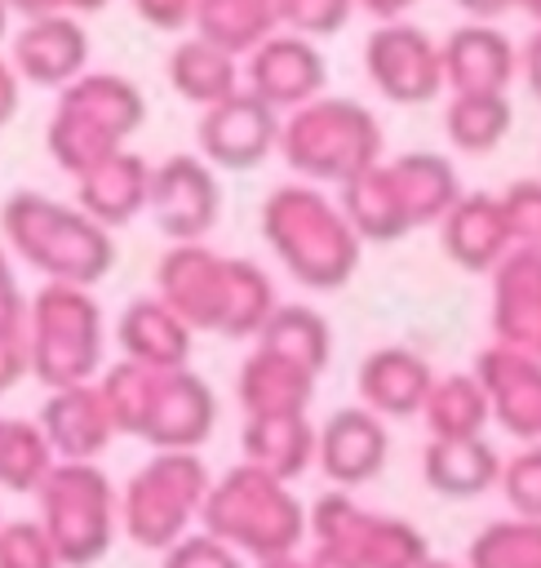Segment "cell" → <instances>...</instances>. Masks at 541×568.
I'll use <instances>...</instances> for the list:
<instances>
[{"label": "cell", "mask_w": 541, "mask_h": 568, "mask_svg": "<svg viewBox=\"0 0 541 568\" xmlns=\"http://www.w3.org/2000/svg\"><path fill=\"white\" fill-rule=\"evenodd\" d=\"M386 462V426L372 408H341L319 430V466L337 484H364Z\"/></svg>", "instance_id": "cell-25"}, {"label": "cell", "mask_w": 541, "mask_h": 568, "mask_svg": "<svg viewBox=\"0 0 541 568\" xmlns=\"http://www.w3.org/2000/svg\"><path fill=\"white\" fill-rule=\"evenodd\" d=\"M133 4L160 31H182L186 22H195V9H200V0H133Z\"/></svg>", "instance_id": "cell-43"}, {"label": "cell", "mask_w": 541, "mask_h": 568, "mask_svg": "<svg viewBox=\"0 0 541 568\" xmlns=\"http://www.w3.org/2000/svg\"><path fill=\"white\" fill-rule=\"evenodd\" d=\"M474 377L488 390L492 413L519 430V435H541V355L519 351V346H488L479 351Z\"/></svg>", "instance_id": "cell-20"}, {"label": "cell", "mask_w": 541, "mask_h": 568, "mask_svg": "<svg viewBox=\"0 0 541 568\" xmlns=\"http://www.w3.org/2000/svg\"><path fill=\"white\" fill-rule=\"evenodd\" d=\"M279 129L284 124H279L275 106H266L257 93L239 89L200 115L195 142H200V155L217 169H253L279 146Z\"/></svg>", "instance_id": "cell-13"}, {"label": "cell", "mask_w": 541, "mask_h": 568, "mask_svg": "<svg viewBox=\"0 0 541 568\" xmlns=\"http://www.w3.org/2000/svg\"><path fill=\"white\" fill-rule=\"evenodd\" d=\"M262 235L306 288H341L359 266V231L310 182H284L262 200Z\"/></svg>", "instance_id": "cell-1"}, {"label": "cell", "mask_w": 541, "mask_h": 568, "mask_svg": "<svg viewBox=\"0 0 541 568\" xmlns=\"http://www.w3.org/2000/svg\"><path fill=\"white\" fill-rule=\"evenodd\" d=\"M160 568H244L239 564V550H231L226 541H217L213 532H191L182 537L173 550L160 555Z\"/></svg>", "instance_id": "cell-42"}, {"label": "cell", "mask_w": 541, "mask_h": 568, "mask_svg": "<svg viewBox=\"0 0 541 568\" xmlns=\"http://www.w3.org/2000/svg\"><path fill=\"white\" fill-rule=\"evenodd\" d=\"M390 169H395V182H399V195H404V209H408L412 226H430V222L439 226L457 209V200L466 195L461 182H457V169L435 151L395 155Z\"/></svg>", "instance_id": "cell-30"}, {"label": "cell", "mask_w": 541, "mask_h": 568, "mask_svg": "<svg viewBox=\"0 0 541 568\" xmlns=\"http://www.w3.org/2000/svg\"><path fill=\"white\" fill-rule=\"evenodd\" d=\"M341 213L350 217L359 240H399L412 231L390 160H377L372 169H364L341 186Z\"/></svg>", "instance_id": "cell-28"}, {"label": "cell", "mask_w": 541, "mask_h": 568, "mask_svg": "<svg viewBox=\"0 0 541 568\" xmlns=\"http://www.w3.org/2000/svg\"><path fill=\"white\" fill-rule=\"evenodd\" d=\"M519 75V49L492 22H466L443 40V80L452 93H506Z\"/></svg>", "instance_id": "cell-19"}, {"label": "cell", "mask_w": 541, "mask_h": 568, "mask_svg": "<svg viewBox=\"0 0 541 568\" xmlns=\"http://www.w3.org/2000/svg\"><path fill=\"white\" fill-rule=\"evenodd\" d=\"M457 9H466L474 22H492V18H501L506 9H514V0H452Z\"/></svg>", "instance_id": "cell-47"}, {"label": "cell", "mask_w": 541, "mask_h": 568, "mask_svg": "<svg viewBox=\"0 0 541 568\" xmlns=\"http://www.w3.org/2000/svg\"><path fill=\"white\" fill-rule=\"evenodd\" d=\"M27 320H31V302L22 297L9 253L0 248V390H9L13 382H22V373H31Z\"/></svg>", "instance_id": "cell-38"}, {"label": "cell", "mask_w": 541, "mask_h": 568, "mask_svg": "<svg viewBox=\"0 0 541 568\" xmlns=\"http://www.w3.org/2000/svg\"><path fill=\"white\" fill-rule=\"evenodd\" d=\"M364 71L372 89L390 102H430L439 98L443 80V44H435L412 22H381L364 40Z\"/></svg>", "instance_id": "cell-9"}, {"label": "cell", "mask_w": 541, "mask_h": 568, "mask_svg": "<svg viewBox=\"0 0 541 568\" xmlns=\"http://www.w3.org/2000/svg\"><path fill=\"white\" fill-rule=\"evenodd\" d=\"M519 71H523V84H528V93L541 102V27L523 40V49H519Z\"/></svg>", "instance_id": "cell-45"}, {"label": "cell", "mask_w": 541, "mask_h": 568, "mask_svg": "<svg viewBox=\"0 0 541 568\" xmlns=\"http://www.w3.org/2000/svg\"><path fill=\"white\" fill-rule=\"evenodd\" d=\"M355 0H279V27L293 36H333L350 18Z\"/></svg>", "instance_id": "cell-41"}, {"label": "cell", "mask_w": 541, "mask_h": 568, "mask_svg": "<svg viewBox=\"0 0 541 568\" xmlns=\"http://www.w3.org/2000/svg\"><path fill=\"white\" fill-rule=\"evenodd\" d=\"M439 248L461 271H474V275L497 271L514 253V235H510V217H506L501 195L466 191L457 200V209L439 222Z\"/></svg>", "instance_id": "cell-16"}, {"label": "cell", "mask_w": 541, "mask_h": 568, "mask_svg": "<svg viewBox=\"0 0 541 568\" xmlns=\"http://www.w3.org/2000/svg\"><path fill=\"white\" fill-rule=\"evenodd\" d=\"M160 297L191 324L222 333L226 297H231V257L204 244H173L155 266Z\"/></svg>", "instance_id": "cell-14"}, {"label": "cell", "mask_w": 541, "mask_h": 568, "mask_svg": "<svg viewBox=\"0 0 541 568\" xmlns=\"http://www.w3.org/2000/svg\"><path fill=\"white\" fill-rule=\"evenodd\" d=\"M142 124V93L115 71H84L75 84L62 89L49 115V155L71 173L84 178L102 160L120 155L124 138Z\"/></svg>", "instance_id": "cell-4"}, {"label": "cell", "mask_w": 541, "mask_h": 568, "mask_svg": "<svg viewBox=\"0 0 541 568\" xmlns=\"http://www.w3.org/2000/svg\"><path fill=\"white\" fill-rule=\"evenodd\" d=\"M257 346L262 351H275L310 373H319L328 364V351H333V333L324 324L319 311L302 306V302H279L275 315L266 320V328L257 333Z\"/></svg>", "instance_id": "cell-33"}, {"label": "cell", "mask_w": 541, "mask_h": 568, "mask_svg": "<svg viewBox=\"0 0 541 568\" xmlns=\"http://www.w3.org/2000/svg\"><path fill=\"white\" fill-rule=\"evenodd\" d=\"M306 568H359L350 555H341V550H333V546H315V555L306 559Z\"/></svg>", "instance_id": "cell-49"}, {"label": "cell", "mask_w": 541, "mask_h": 568, "mask_svg": "<svg viewBox=\"0 0 541 568\" xmlns=\"http://www.w3.org/2000/svg\"><path fill=\"white\" fill-rule=\"evenodd\" d=\"M40 430L58 462H93L111 444V435H120L98 382L49 390L40 408Z\"/></svg>", "instance_id": "cell-17"}, {"label": "cell", "mask_w": 541, "mask_h": 568, "mask_svg": "<svg viewBox=\"0 0 541 568\" xmlns=\"http://www.w3.org/2000/svg\"><path fill=\"white\" fill-rule=\"evenodd\" d=\"M89 62V36L71 13L31 18L13 36V71L44 89H67L84 75Z\"/></svg>", "instance_id": "cell-18"}, {"label": "cell", "mask_w": 541, "mask_h": 568, "mask_svg": "<svg viewBox=\"0 0 541 568\" xmlns=\"http://www.w3.org/2000/svg\"><path fill=\"white\" fill-rule=\"evenodd\" d=\"M191 324L164 302V297H137L124 306L120 324H115V337L124 346V359L133 364H146V368H160V373H173V368H186L191 359Z\"/></svg>", "instance_id": "cell-23"}, {"label": "cell", "mask_w": 541, "mask_h": 568, "mask_svg": "<svg viewBox=\"0 0 541 568\" xmlns=\"http://www.w3.org/2000/svg\"><path fill=\"white\" fill-rule=\"evenodd\" d=\"M151 164L133 151H120L111 160H102L98 169H89L84 178H75V200L80 213H89L98 226H124L133 222L146 204H151Z\"/></svg>", "instance_id": "cell-24"}, {"label": "cell", "mask_w": 541, "mask_h": 568, "mask_svg": "<svg viewBox=\"0 0 541 568\" xmlns=\"http://www.w3.org/2000/svg\"><path fill=\"white\" fill-rule=\"evenodd\" d=\"M235 390H239L244 417H288V413H306V404L315 395V373L257 346L239 364Z\"/></svg>", "instance_id": "cell-26"}, {"label": "cell", "mask_w": 541, "mask_h": 568, "mask_svg": "<svg viewBox=\"0 0 541 568\" xmlns=\"http://www.w3.org/2000/svg\"><path fill=\"white\" fill-rule=\"evenodd\" d=\"M217 422V399L208 382L191 368L155 373L142 408L137 439H146L155 453H195Z\"/></svg>", "instance_id": "cell-12"}, {"label": "cell", "mask_w": 541, "mask_h": 568, "mask_svg": "<svg viewBox=\"0 0 541 568\" xmlns=\"http://www.w3.org/2000/svg\"><path fill=\"white\" fill-rule=\"evenodd\" d=\"M18 71H13V62H4L0 58V124L13 115V106H18Z\"/></svg>", "instance_id": "cell-46"}, {"label": "cell", "mask_w": 541, "mask_h": 568, "mask_svg": "<svg viewBox=\"0 0 541 568\" xmlns=\"http://www.w3.org/2000/svg\"><path fill=\"white\" fill-rule=\"evenodd\" d=\"M421 568H443V564H421Z\"/></svg>", "instance_id": "cell-55"}, {"label": "cell", "mask_w": 541, "mask_h": 568, "mask_svg": "<svg viewBox=\"0 0 541 568\" xmlns=\"http://www.w3.org/2000/svg\"><path fill=\"white\" fill-rule=\"evenodd\" d=\"M355 4H364L372 18H381V22H404V13L412 9V4H421V0H355Z\"/></svg>", "instance_id": "cell-48"}, {"label": "cell", "mask_w": 541, "mask_h": 568, "mask_svg": "<svg viewBox=\"0 0 541 568\" xmlns=\"http://www.w3.org/2000/svg\"><path fill=\"white\" fill-rule=\"evenodd\" d=\"M279 155L306 182L346 186L381 160V124L368 106L350 98H315L288 111L279 129Z\"/></svg>", "instance_id": "cell-5"}, {"label": "cell", "mask_w": 541, "mask_h": 568, "mask_svg": "<svg viewBox=\"0 0 541 568\" xmlns=\"http://www.w3.org/2000/svg\"><path fill=\"white\" fill-rule=\"evenodd\" d=\"M537 355H541V342H537Z\"/></svg>", "instance_id": "cell-56"}, {"label": "cell", "mask_w": 541, "mask_h": 568, "mask_svg": "<svg viewBox=\"0 0 541 568\" xmlns=\"http://www.w3.org/2000/svg\"><path fill=\"white\" fill-rule=\"evenodd\" d=\"M435 373L430 364L408 351V346H381L368 351L359 364V399L364 408H372L377 417H408L421 413L430 390H435Z\"/></svg>", "instance_id": "cell-22"}, {"label": "cell", "mask_w": 541, "mask_h": 568, "mask_svg": "<svg viewBox=\"0 0 541 568\" xmlns=\"http://www.w3.org/2000/svg\"><path fill=\"white\" fill-rule=\"evenodd\" d=\"M510 98L506 93H452L443 106V133L466 155H488L510 133Z\"/></svg>", "instance_id": "cell-32"}, {"label": "cell", "mask_w": 541, "mask_h": 568, "mask_svg": "<svg viewBox=\"0 0 541 568\" xmlns=\"http://www.w3.org/2000/svg\"><path fill=\"white\" fill-rule=\"evenodd\" d=\"M244 462L275 475V479H297L315 457H319V435L310 430L306 413L288 417H244Z\"/></svg>", "instance_id": "cell-27"}, {"label": "cell", "mask_w": 541, "mask_h": 568, "mask_svg": "<svg viewBox=\"0 0 541 568\" xmlns=\"http://www.w3.org/2000/svg\"><path fill=\"white\" fill-rule=\"evenodd\" d=\"M0 568H62L40 519H9L0 528Z\"/></svg>", "instance_id": "cell-39"}, {"label": "cell", "mask_w": 541, "mask_h": 568, "mask_svg": "<svg viewBox=\"0 0 541 568\" xmlns=\"http://www.w3.org/2000/svg\"><path fill=\"white\" fill-rule=\"evenodd\" d=\"M514 4H519V9H523V13H528L537 27H541V0H514Z\"/></svg>", "instance_id": "cell-52"}, {"label": "cell", "mask_w": 541, "mask_h": 568, "mask_svg": "<svg viewBox=\"0 0 541 568\" xmlns=\"http://www.w3.org/2000/svg\"><path fill=\"white\" fill-rule=\"evenodd\" d=\"M4 430H9V417L0 413V444H4Z\"/></svg>", "instance_id": "cell-54"}, {"label": "cell", "mask_w": 541, "mask_h": 568, "mask_svg": "<svg viewBox=\"0 0 541 568\" xmlns=\"http://www.w3.org/2000/svg\"><path fill=\"white\" fill-rule=\"evenodd\" d=\"M492 328L501 346L537 351L541 342V248H514L492 271Z\"/></svg>", "instance_id": "cell-21"}, {"label": "cell", "mask_w": 541, "mask_h": 568, "mask_svg": "<svg viewBox=\"0 0 541 568\" xmlns=\"http://www.w3.org/2000/svg\"><path fill=\"white\" fill-rule=\"evenodd\" d=\"M208 488L213 479L200 453H155L146 466H137L120 497V524L129 541L160 555L173 550L182 537H191V524L204 515Z\"/></svg>", "instance_id": "cell-6"}, {"label": "cell", "mask_w": 541, "mask_h": 568, "mask_svg": "<svg viewBox=\"0 0 541 568\" xmlns=\"http://www.w3.org/2000/svg\"><path fill=\"white\" fill-rule=\"evenodd\" d=\"M310 532L319 537V546L350 555L359 568H421V537L408 524L364 515L341 493H328L315 501Z\"/></svg>", "instance_id": "cell-10"}, {"label": "cell", "mask_w": 541, "mask_h": 568, "mask_svg": "<svg viewBox=\"0 0 541 568\" xmlns=\"http://www.w3.org/2000/svg\"><path fill=\"white\" fill-rule=\"evenodd\" d=\"M0 528H4V524H0Z\"/></svg>", "instance_id": "cell-57"}, {"label": "cell", "mask_w": 541, "mask_h": 568, "mask_svg": "<svg viewBox=\"0 0 541 568\" xmlns=\"http://www.w3.org/2000/svg\"><path fill=\"white\" fill-rule=\"evenodd\" d=\"M0 231L9 248L49 275V284H75L89 288L111 271V231L98 226L89 213L67 209L40 191H13L0 213Z\"/></svg>", "instance_id": "cell-2"}, {"label": "cell", "mask_w": 541, "mask_h": 568, "mask_svg": "<svg viewBox=\"0 0 541 568\" xmlns=\"http://www.w3.org/2000/svg\"><path fill=\"white\" fill-rule=\"evenodd\" d=\"M222 209V186L200 155H169L151 173V204L146 213L155 217V231L169 235L173 244H204Z\"/></svg>", "instance_id": "cell-11"}, {"label": "cell", "mask_w": 541, "mask_h": 568, "mask_svg": "<svg viewBox=\"0 0 541 568\" xmlns=\"http://www.w3.org/2000/svg\"><path fill=\"white\" fill-rule=\"evenodd\" d=\"M421 413H426L435 439H479V426L488 422L492 404L474 373H452V377L435 382Z\"/></svg>", "instance_id": "cell-34"}, {"label": "cell", "mask_w": 541, "mask_h": 568, "mask_svg": "<svg viewBox=\"0 0 541 568\" xmlns=\"http://www.w3.org/2000/svg\"><path fill=\"white\" fill-rule=\"evenodd\" d=\"M58 466L40 422H22L9 417L4 444H0V488L9 493H40V484L49 479V470Z\"/></svg>", "instance_id": "cell-36"}, {"label": "cell", "mask_w": 541, "mask_h": 568, "mask_svg": "<svg viewBox=\"0 0 541 568\" xmlns=\"http://www.w3.org/2000/svg\"><path fill=\"white\" fill-rule=\"evenodd\" d=\"M191 27L239 58L279 31V0H200Z\"/></svg>", "instance_id": "cell-31"}, {"label": "cell", "mask_w": 541, "mask_h": 568, "mask_svg": "<svg viewBox=\"0 0 541 568\" xmlns=\"http://www.w3.org/2000/svg\"><path fill=\"white\" fill-rule=\"evenodd\" d=\"M501 204H506V217H510L514 248H541V178L510 182L501 191Z\"/></svg>", "instance_id": "cell-40"}, {"label": "cell", "mask_w": 541, "mask_h": 568, "mask_svg": "<svg viewBox=\"0 0 541 568\" xmlns=\"http://www.w3.org/2000/svg\"><path fill=\"white\" fill-rule=\"evenodd\" d=\"M497 475V453L483 439H435L426 448V479L448 497H470Z\"/></svg>", "instance_id": "cell-35"}, {"label": "cell", "mask_w": 541, "mask_h": 568, "mask_svg": "<svg viewBox=\"0 0 541 568\" xmlns=\"http://www.w3.org/2000/svg\"><path fill=\"white\" fill-rule=\"evenodd\" d=\"M35 497H40V524L62 568H89L111 550L120 524V497L93 462H58Z\"/></svg>", "instance_id": "cell-8"}, {"label": "cell", "mask_w": 541, "mask_h": 568, "mask_svg": "<svg viewBox=\"0 0 541 568\" xmlns=\"http://www.w3.org/2000/svg\"><path fill=\"white\" fill-rule=\"evenodd\" d=\"M31 377L49 390L93 382L102 364V311L89 288L75 284H44L31 297Z\"/></svg>", "instance_id": "cell-7"}, {"label": "cell", "mask_w": 541, "mask_h": 568, "mask_svg": "<svg viewBox=\"0 0 541 568\" xmlns=\"http://www.w3.org/2000/svg\"><path fill=\"white\" fill-rule=\"evenodd\" d=\"M169 80L173 89L195 102V106H217L226 102L231 93H239V67H235V53H226L222 44L204 40V36H186L173 44L169 53Z\"/></svg>", "instance_id": "cell-29"}, {"label": "cell", "mask_w": 541, "mask_h": 568, "mask_svg": "<svg viewBox=\"0 0 541 568\" xmlns=\"http://www.w3.org/2000/svg\"><path fill=\"white\" fill-rule=\"evenodd\" d=\"M9 9L27 13V22H31V18H49V13H62V0H9Z\"/></svg>", "instance_id": "cell-50"}, {"label": "cell", "mask_w": 541, "mask_h": 568, "mask_svg": "<svg viewBox=\"0 0 541 568\" xmlns=\"http://www.w3.org/2000/svg\"><path fill=\"white\" fill-rule=\"evenodd\" d=\"M4 22H9V0H0V36H4Z\"/></svg>", "instance_id": "cell-53"}, {"label": "cell", "mask_w": 541, "mask_h": 568, "mask_svg": "<svg viewBox=\"0 0 541 568\" xmlns=\"http://www.w3.org/2000/svg\"><path fill=\"white\" fill-rule=\"evenodd\" d=\"M200 524H204V532H213L217 541H226L239 555H253L257 564L293 555L306 532V515H302L297 497L288 493V484L248 462H239L222 479H213Z\"/></svg>", "instance_id": "cell-3"}, {"label": "cell", "mask_w": 541, "mask_h": 568, "mask_svg": "<svg viewBox=\"0 0 541 568\" xmlns=\"http://www.w3.org/2000/svg\"><path fill=\"white\" fill-rule=\"evenodd\" d=\"M275 288L270 275L248 262V257H231V297H226V320L222 333L226 337H257L266 328V320L275 315Z\"/></svg>", "instance_id": "cell-37"}, {"label": "cell", "mask_w": 541, "mask_h": 568, "mask_svg": "<svg viewBox=\"0 0 541 568\" xmlns=\"http://www.w3.org/2000/svg\"><path fill=\"white\" fill-rule=\"evenodd\" d=\"M257 568H306V559H297V555H279V559H262Z\"/></svg>", "instance_id": "cell-51"}, {"label": "cell", "mask_w": 541, "mask_h": 568, "mask_svg": "<svg viewBox=\"0 0 541 568\" xmlns=\"http://www.w3.org/2000/svg\"><path fill=\"white\" fill-rule=\"evenodd\" d=\"M510 497L523 501V506H541V448L523 453L510 466Z\"/></svg>", "instance_id": "cell-44"}, {"label": "cell", "mask_w": 541, "mask_h": 568, "mask_svg": "<svg viewBox=\"0 0 541 568\" xmlns=\"http://www.w3.org/2000/svg\"><path fill=\"white\" fill-rule=\"evenodd\" d=\"M324 80H328L324 53L306 36L275 31L266 44L248 53V93H257L275 111H297L315 102L324 93Z\"/></svg>", "instance_id": "cell-15"}]
</instances>
